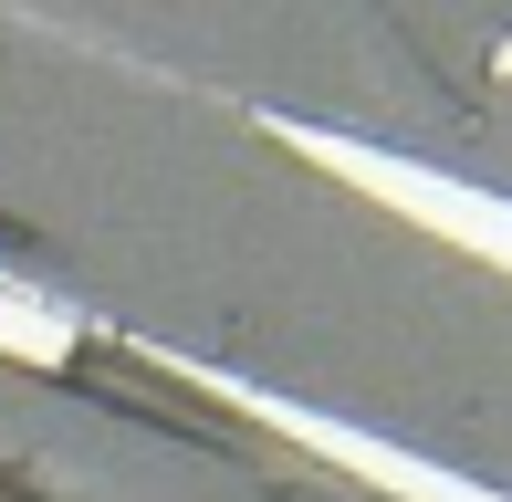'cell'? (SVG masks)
Wrapping results in <instances>:
<instances>
[{
	"label": "cell",
	"instance_id": "cell-1",
	"mask_svg": "<svg viewBox=\"0 0 512 502\" xmlns=\"http://www.w3.org/2000/svg\"><path fill=\"white\" fill-rule=\"evenodd\" d=\"M262 126L283 136L293 157H314L324 178H345V189L387 199L398 220H418V231H439V241L481 251L492 272H512V199L471 189V178H439V168H418V157H398V147H366V136H335V126H293V116H262Z\"/></svg>",
	"mask_w": 512,
	"mask_h": 502
},
{
	"label": "cell",
	"instance_id": "cell-2",
	"mask_svg": "<svg viewBox=\"0 0 512 502\" xmlns=\"http://www.w3.org/2000/svg\"><path fill=\"white\" fill-rule=\"evenodd\" d=\"M220 398H241L251 419H272V429H283V440L324 450V461H335V471H356V482H377V492H398V502H502V492L460 482V471L418 461V450H398V440H366V429L324 419V408H293V398H272V387H230V377H220Z\"/></svg>",
	"mask_w": 512,
	"mask_h": 502
},
{
	"label": "cell",
	"instance_id": "cell-3",
	"mask_svg": "<svg viewBox=\"0 0 512 502\" xmlns=\"http://www.w3.org/2000/svg\"><path fill=\"white\" fill-rule=\"evenodd\" d=\"M0 356L63 367V356H74V314H63V304H42V293H21V283H0Z\"/></svg>",
	"mask_w": 512,
	"mask_h": 502
},
{
	"label": "cell",
	"instance_id": "cell-4",
	"mask_svg": "<svg viewBox=\"0 0 512 502\" xmlns=\"http://www.w3.org/2000/svg\"><path fill=\"white\" fill-rule=\"evenodd\" d=\"M492 74H502V84H512V42H502V53H492Z\"/></svg>",
	"mask_w": 512,
	"mask_h": 502
}]
</instances>
